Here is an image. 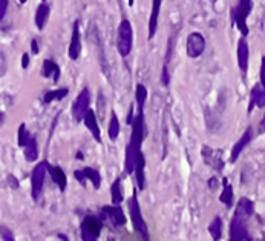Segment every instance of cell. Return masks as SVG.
<instances>
[{"label":"cell","instance_id":"cell-1","mask_svg":"<svg viewBox=\"0 0 265 241\" xmlns=\"http://www.w3.org/2000/svg\"><path fill=\"white\" fill-rule=\"evenodd\" d=\"M252 9H253V0H238V3L232 8L230 20L233 25H236V28L239 29L242 37H247L250 32L249 25H247V18H249Z\"/></svg>","mask_w":265,"mask_h":241},{"label":"cell","instance_id":"cell-2","mask_svg":"<svg viewBox=\"0 0 265 241\" xmlns=\"http://www.w3.org/2000/svg\"><path fill=\"white\" fill-rule=\"evenodd\" d=\"M127 208H129V215H130V220H132V226H134L135 232H138V235H140L144 241H150L149 228H147L146 221H144V218H143L137 192H134V194H132V197L129 198Z\"/></svg>","mask_w":265,"mask_h":241},{"label":"cell","instance_id":"cell-3","mask_svg":"<svg viewBox=\"0 0 265 241\" xmlns=\"http://www.w3.org/2000/svg\"><path fill=\"white\" fill-rule=\"evenodd\" d=\"M134 48V28L127 18H123L117 32V51L121 57H127Z\"/></svg>","mask_w":265,"mask_h":241},{"label":"cell","instance_id":"cell-4","mask_svg":"<svg viewBox=\"0 0 265 241\" xmlns=\"http://www.w3.org/2000/svg\"><path fill=\"white\" fill-rule=\"evenodd\" d=\"M48 166H49V163L46 160H43L40 163H37L35 168L32 169V174H31V195H32L34 201H39L40 197H42Z\"/></svg>","mask_w":265,"mask_h":241},{"label":"cell","instance_id":"cell-5","mask_svg":"<svg viewBox=\"0 0 265 241\" xmlns=\"http://www.w3.org/2000/svg\"><path fill=\"white\" fill-rule=\"evenodd\" d=\"M90 97H92V96H90L89 88H83V89L79 92L77 99H75V102H74V105H72V108H71V113H72L74 120L77 121V123L83 121L86 113L90 109Z\"/></svg>","mask_w":265,"mask_h":241},{"label":"cell","instance_id":"cell-6","mask_svg":"<svg viewBox=\"0 0 265 241\" xmlns=\"http://www.w3.org/2000/svg\"><path fill=\"white\" fill-rule=\"evenodd\" d=\"M101 229H103V221L93 215H88L82 223L83 241H98Z\"/></svg>","mask_w":265,"mask_h":241},{"label":"cell","instance_id":"cell-7","mask_svg":"<svg viewBox=\"0 0 265 241\" xmlns=\"http://www.w3.org/2000/svg\"><path fill=\"white\" fill-rule=\"evenodd\" d=\"M101 218L106 220L107 223L113 228V229H118L123 228L126 225V215L123 212V209L120 206H103L101 208Z\"/></svg>","mask_w":265,"mask_h":241},{"label":"cell","instance_id":"cell-8","mask_svg":"<svg viewBox=\"0 0 265 241\" xmlns=\"http://www.w3.org/2000/svg\"><path fill=\"white\" fill-rule=\"evenodd\" d=\"M205 49V39L201 32H190L187 35V43H185V51L190 59H198L202 55Z\"/></svg>","mask_w":265,"mask_h":241},{"label":"cell","instance_id":"cell-9","mask_svg":"<svg viewBox=\"0 0 265 241\" xmlns=\"http://www.w3.org/2000/svg\"><path fill=\"white\" fill-rule=\"evenodd\" d=\"M68 55L71 60H79L82 55V34H80V22L75 20L72 25V35L68 48Z\"/></svg>","mask_w":265,"mask_h":241},{"label":"cell","instance_id":"cell-10","mask_svg":"<svg viewBox=\"0 0 265 241\" xmlns=\"http://www.w3.org/2000/svg\"><path fill=\"white\" fill-rule=\"evenodd\" d=\"M201 155L204 158V163L212 166V168L218 172L224 169V160H222V151H215L210 146L204 144L201 149Z\"/></svg>","mask_w":265,"mask_h":241},{"label":"cell","instance_id":"cell-11","mask_svg":"<svg viewBox=\"0 0 265 241\" xmlns=\"http://www.w3.org/2000/svg\"><path fill=\"white\" fill-rule=\"evenodd\" d=\"M74 177H75V180H77L79 183H82V184H85L86 180H90L95 189H100V186H101V175H100V172L97 169H93V168L77 169V171L74 172Z\"/></svg>","mask_w":265,"mask_h":241},{"label":"cell","instance_id":"cell-12","mask_svg":"<svg viewBox=\"0 0 265 241\" xmlns=\"http://www.w3.org/2000/svg\"><path fill=\"white\" fill-rule=\"evenodd\" d=\"M249 59H250V49H249L247 37H241L238 40V66L244 76L249 71Z\"/></svg>","mask_w":265,"mask_h":241},{"label":"cell","instance_id":"cell-13","mask_svg":"<svg viewBox=\"0 0 265 241\" xmlns=\"http://www.w3.org/2000/svg\"><path fill=\"white\" fill-rule=\"evenodd\" d=\"M253 140V127L249 126L247 129H245V132L242 134V137L235 143L233 149H232V154H230V163H236L239 155L242 154V151L250 144V141Z\"/></svg>","mask_w":265,"mask_h":241},{"label":"cell","instance_id":"cell-14","mask_svg":"<svg viewBox=\"0 0 265 241\" xmlns=\"http://www.w3.org/2000/svg\"><path fill=\"white\" fill-rule=\"evenodd\" d=\"M161 5H163V0H152V11H150V17H149V35H147L149 40H152L157 34Z\"/></svg>","mask_w":265,"mask_h":241},{"label":"cell","instance_id":"cell-15","mask_svg":"<svg viewBox=\"0 0 265 241\" xmlns=\"http://www.w3.org/2000/svg\"><path fill=\"white\" fill-rule=\"evenodd\" d=\"M86 127L90 131L92 137L95 138L98 143H101V129H100V124H98V120H97V113L93 109H89L85 119H83Z\"/></svg>","mask_w":265,"mask_h":241},{"label":"cell","instance_id":"cell-16","mask_svg":"<svg viewBox=\"0 0 265 241\" xmlns=\"http://www.w3.org/2000/svg\"><path fill=\"white\" fill-rule=\"evenodd\" d=\"M40 74H42V77H45V79H52L54 83H59L62 69H60V66L57 65L52 59H45V60H43V65H42Z\"/></svg>","mask_w":265,"mask_h":241},{"label":"cell","instance_id":"cell-17","mask_svg":"<svg viewBox=\"0 0 265 241\" xmlns=\"http://www.w3.org/2000/svg\"><path fill=\"white\" fill-rule=\"evenodd\" d=\"M265 108V89L261 83H256L250 91V103H249V114H252L253 108Z\"/></svg>","mask_w":265,"mask_h":241},{"label":"cell","instance_id":"cell-18","mask_svg":"<svg viewBox=\"0 0 265 241\" xmlns=\"http://www.w3.org/2000/svg\"><path fill=\"white\" fill-rule=\"evenodd\" d=\"M48 172H49V175H51V178H52V181L59 186V189L62 191V192H65L66 191V186H68V177H66V174H65V171L60 168V166H48Z\"/></svg>","mask_w":265,"mask_h":241},{"label":"cell","instance_id":"cell-19","mask_svg":"<svg viewBox=\"0 0 265 241\" xmlns=\"http://www.w3.org/2000/svg\"><path fill=\"white\" fill-rule=\"evenodd\" d=\"M49 12H51V8H49L48 3H40L39 6H37L34 22H35V26L39 31L45 29V26L48 23V18H49Z\"/></svg>","mask_w":265,"mask_h":241},{"label":"cell","instance_id":"cell-20","mask_svg":"<svg viewBox=\"0 0 265 241\" xmlns=\"http://www.w3.org/2000/svg\"><path fill=\"white\" fill-rule=\"evenodd\" d=\"M235 212L239 214V215L244 217V218H250V217L255 214V203H253L250 198H247V197H242V198H239V201H238Z\"/></svg>","mask_w":265,"mask_h":241},{"label":"cell","instance_id":"cell-21","mask_svg":"<svg viewBox=\"0 0 265 241\" xmlns=\"http://www.w3.org/2000/svg\"><path fill=\"white\" fill-rule=\"evenodd\" d=\"M23 154L28 161H35L39 158V146H37V138L31 134L28 141L23 146Z\"/></svg>","mask_w":265,"mask_h":241},{"label":"cell","instance_id":"cell-22","mask_svg":"<svg viewBox=\"0 0 265 241\" xmlns=\"http://www.w3.org/2000/svg\"><path fill=\"white\" fill-rule=\"evenodd\" d=\"M144 166H146V160H144V154L140 152L138 158H137V164H135V177H137V184L138 189L144 191L146 188V177H144Z\"/></svg>","mask_w":265,"mask_h":241},{"label":"cell","instance_id":"cell-23","mask_svg":"<svg viewBox=\"0 0 265 241\" xmlns=\"http://www.w3.org/2000/svg\"><path fill=\"white\" fill-rule=\"evenodd\" d=\"M68 94H69L68 88H59V89H54V91H48L46 94L43 96V103L49 105L52 102H60L65 97H68Z\"/></svg>","mask_w":265,"mask_h":241},{"label":"cell","instance_id":"cell-24","mask_svg":"<svg viewBox=\"0 0 265 241\" xmlns=\"http://www.w3.org/2000/svg\"><path fill=\"white\" fill-rule=\"evenodd\" d=\"M120 131H121V126H120V120L117 117V114L110 113V120H109V126H107V134H109V138L112 141H115L120 135Z\"/></svg>","mask_w":265,"mask_h":241},{"label":"cell","instance_id":"cell-25","mask_svg":"<svg viewBox=\"0 0 265 241\" xmlns=\"http://www.w3.org/2000/svg\"><path fill=\"white\" fill-rule=\"evenodd\" d=\"M222 194L219 197L221 203H224V205L227 208H230L232 206V201H233V188H232V184L229 183V180L227 178H222Z\"/></svg>","mask_w":265,"mask_h":241},{"label":"cell","instance_id":"cell-26","mask_svg":"<svg viewBox=\"0 0 265 241\" xmlns=\"http://www.w3.org/2000/svg\"><path fill=\"white\" fill-rule=\"evenodd\" d=\"M110 194H112V205L120 206L123 201V191H121V178H117L110 186Z\"/></svg>","mask_w":265,"mask_h":241},{"label":"cell","instance_id":"cell-27","mask_svg":"<svg viewBox=\"0 0 265 241\" xmlns=\"http://www.w3.org/2000/svg\"><path fill=\"white\" fill-rule=\"evenodd\" d=\"M147 96H149L147 88L143 83H137V86H135V102H137V108L138 109H144Z\"/></svg>","mask_w":265,"mask_h":241},{"label":"cell","instance_id":"cell-28","mask_svg":"<svg viewBox=\"0 0 265 241\" xmlns=\"http://www.w3.org/2000/svg\"><path fill=\"white\" fill-rule=\"evenodd\" d=\"M209 232L213 238V241H219L222 238V220L221 217H215L209 226Z\"/></svg>","mask_w":265,"mask_h":241},{"label":"cell","instance_id":"cell-29","mask_svg":"<svg viewBox=\"0 0 265 241\" xmlns=\"http://www.w3.org/2000/svg\"><path fill=\"white\" fill-rule=\"evenodd\" d=\"M29 135H31V134L28 132L26 124H25V123H22L20 126H18V132H17V144L20 146V147H23V146H25V143L28 141Z\"/></svg>","mask_w":265,"mask_h":241},{"label":"cell","instance_id":"cell-30","mask_svg":"<svg viewBox=\"0 0 265 241\" xmlns=\"http://www.w3.org/2000/svg\"><path fill=\"white\" fill-rule=\"evenodd\" d=\"M0 237H2L3 241H15L14 234H12L11 229H8L6 226H0Z\"/></svg>","mask_w":265,"mask_h":241},{"label":"cell","instance_id":"cell-31","mask_svg":"<svg viewBox=\"0 0 265 241\" xmlns=\"http://www.w3.org/2000/svg\"><path fill=\"white\" fill-rule=\"evenodd\" d=\"M161 83L164 86H169L170 83V74H169V66L163 65V72H161Z\"/></svg>","mask_w":265,"mask_h":241},{"label":"cell","instance_id":"cell-32","mask_svg":"<svg viewBox=\"0 0 265 241\" xmlns=\"http://www.w3.org/2000/svg\"><path fill=\"white\" fill-rule=\"evenodd\" d=\"M8 5H9V0H0V22H2L6 15Z\"/></svg>","mask_w":265,"mask_h":241},{"label":"cell","instance_id":"cell-33","mask_svg":"<svg viewBox=\"0 0 265 241\" xmlns=\"http://www.w3.org/2000/svg\"><path fill=\"white\" fill-rule=\"evenodd\" d=\"M134 111H135V105H134V103H130L129 114H127V124H129V126H132V123H134V119H135V116H134Z\"/></svg>","mask_w":265,"mask_h":241},{"label":"cell","instance_id":"cell-34","mask_svg":"<svg viewBox=\"0 0 265 241\" xmlns=\"http://www.w3.org/2000/svg\"><path fill=\"white\" fill-rule=\"evenodd\" d=\"M261 86L265 89V57H262V66H261Z\"/></svg>","mask_w":265,"mask_h":241},{"label":"cell","instance_id":"cell-35","mask_svg":"<svg viewBox=\"0 0 265 241\" xmlns=\"http://www.w3.org/2000/svg\"><path fill=\"white\" fill-rule=\"evenodd\" d=\"M31 52L34 54V55H37L40 52V48H39V42H37V39H32L31 40Z\"/></svg>","mask_w":265,"mask_h":241},{"label":"cell","instance_id":"cell-36","mask_svg":"<svg viewBox=\"0 0 265 241\" xmlns=\"http://www.w3.org/2000/svg\"><path fill=\"white\" fill-rule=\"evenodd\" d=\"M28 66H29V54L25 52V54L22 55V68H23V69H28Z\"/></svg>","mask_w":265,"mask_h":241},{"label":"cell","instance_id":"cell-37","mask_svg":"<svg viewBox=\"0 0 265 241\" xmlns=\"http://www.w3.org/2000/svg\"><path fill=\"white\" fill-rule=\"evenodd\" d=\"M218 184H219V183H218V178H216V177H212V178L209 180V188H210L212 191H215V189L218 188Z\"/></svg>","mask_w":265,"mask_h":241},{"label":"cell","instance_id":"cell-38","mask_svg":"<svg viewBox=\"0 0 265 241\" xmlns=\"http://www.w3.org/2000/svg\"><path fill=\"white\" fill-rule=\"evenodd\" d=\"M258 132H259V135H261V134H265V114H264V117H262V120H261V123H259Z\"/></svg>","mask_w":265,"mask_h":241},{"label":"cell","instance_id":"cell-39","mask_svg":"<svg viewBox=\"0 0 265 241\" xmlns=\"http://www.w3.org/2000/svg\"><path fill=\"white\" fill-rule=\"evenodd\" d=\"M8 181H11L9 184H11V186H12L14 189H15V188H18V181L14 178V175H9V177H8Z\"/></svg>","mask_w":265,"mask_h":241},{"label":"cell","instance_id":"cell-40","mask_svg":"<svg viewBox=\"0 0 265 241\" xmlns=\"http://www.w3.org/2000/svg\"><path fill=\"white\" fill-rule=\"evenodd\" d=\"M3 121H5V114L2 113V111H0V126L3 124Z\"/></svg>","mask_w":265,"mask_h":241},{"label":"cell","instance_id":"cell-41","mask_svg":"<svg viewBox=\"0 0 265 241\" xmlns=\"http://www.w3.org/2000/svg\"><path fill=\"white\" fill-rule=\"evenodd\" d=\"M134 3H135V0H127V5L129 6H134Z\"/></svg>","mask_w":265,"mask_h":241},{"label":"cell","instance_id":"cell-42","mask_svg":"<svg viewBox=\"0 0 265 241\" xmlns=\"http://www.w3.org/2000/svg\"><path fill=\"white\" fill-rule=\"evenodd\" d=\"M18 2H20V3H22V5H25V3H26V2H28V0H18Z\"/></svg>","mask_w":265,"mask_h":241},{"label":"cell","instance_id":"cell-43","mask_svg":"<svg viewBox=\"0 0 265 241\" xmlns=\"http://www.w3.org/2000/svg\"><path fill=\"white\" fill-rule=\"evenodd\" d=\"M42 3H46V0H42Z\"/></svg>","mask_w":265,"mask_h":241},{"label":"cell","instance_id":"cell-44","mask_svg":"<svg viewBox=\"0 0 265 241\" xmlns=\"http://www.w3.org/2000/svg\"><path fill=\"white\" fill-rule=\"evenodd\" d=\"M262 241H265V238H262Z\"/></svg>","mask_w":265,"mask_h":241},{"label":"cell","instance_id":"cell-45","mask_svg":"<svg viewBox=\"0 0 265 241\" xmlns=\"http://www.w3.org/2000/svg\"><path fill=\"white\" fill-rule=\"evenodd\" d=\"M230 241H232V240H230Z\"/></svg>","mask_w":265,"mask_h":241}]
</instances>
